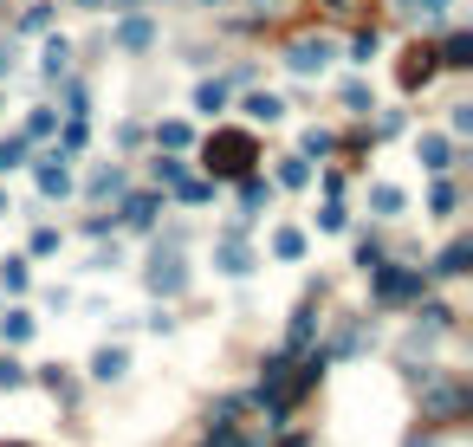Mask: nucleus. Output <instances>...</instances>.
I'll use <instances>...</instances> for the list:
<instances>
[{
  "mask_svg": "<svg viewBox=\"0 0 473 447\" xmlns=\"http://www.w3.org/2000/svg\"><path fill=\"white\" fill-rule=\"evenodd\" d=\"M208 169L214 176H246V169H254V136H246V130L208 136Z\"/></svg>",
  "mask_w": 473,
  "mask_h": 447,
  "instance_id": "1",
  "label": "nucleus"
},
{
  "mask_svg": "<svg viewBox=\"0 0 473 447\" xmlns=\"http://www.w3.org/2000/svg\"><path fill=\"white\" fill-rule=\"evenodd\" d=\"M434 46H408V59H402V85L415 91V85H428V78H434Z\"/></svg>",
  "mask_w": 473,
  "mask_h": 447,
  "instance_id": "2",
  "label": "nucleus"
},
{
  "mask_svg": "<svg viewBox=\"0 0 473 447\" xmlns=\"http://www.w3.org/2000/svg\"><path fill=\"white\" fill-rule=\"evenodd\" d=\"M324 59H331L324 39H298V46H292V72H318Z\"/></svg>",
  "mask_w": 473,
  "mask_h": 447,
  "instance_id": "3",
  "label": "nucleus"
},
{
  "mask_svg": "<svg viewBox=\"0 0 473 447\" xmlns=\"http://www.w3.org/2000/svg\"><path fill=\"white\" fill-rule=\"evenodd\" d=\"M150 39H156V26H150V20H124V26H117V46H124V52H143Z\"/></svg>",
  "mask_w": 473,
  "mask_h": 447,
  "instance_id": "4",
  "label": "nucleus"
},
{
  "mask_svg": "<svg viewBox=\"0 0 473 447\" xmlns=\"http://www.w3.org/2000/svg\"><path fill=\"white\" fill-rule=\"evenodd\" d=\"M434 59H441V65H473V39H467V33H448V46H441Z\"/></svg>",
  "mask_w": 473,
  "mask_h": 447,
  "instance_id": "5",
  "label": "nucleus"
},
{
  "mask_svg": "<svg viewBox=\"0 0 473 447\" xmlns=\"http://www.w3.org/2000/svg\"><path fill=\"white\" fill-rule=\"evenodd\" d=\"M246 110H254L260 124H280V117H286V104L272 98V91H260V98H246Z\"/></svg>",
  "mask_w": 473,
  "mask_h": 447,
  "instance_id": "6",
  "label": "nucleus"
},
{
  "mask_svg": "<svg viewBox=\"0 0 473 447\" xmlns=\"http://www.w3.org/2000/svg\"><path fill=\"white\" fill-rule=\"evenodd\" d=\"M39 188H46V194H65V156H52L46 169H39Z\"/></svg>",
  "mask_w": 473,
  "mask_h": 447,
  "instance_id": "7",
  "label": "nucleus"
},
{
  "mask_svg": "<svg viewBox=\"0 0 473 447\" xmlns=\"http://www.w3.org/2000/svg\"><path fill=\"white\" fill-rule=\"evenodd\" d=\"M434 272H448V279H454V272H467V240H454L448 254H441V266H434Z\"/></svg>",
  "mask_w": 473,
  "mask_h": 447,
  "instance_id": "8",
  "label": "nucleus"
},
{
  "mask_svg": "<svg viewBox=\"0 0 473 447\" xmlns=\"http://www.w3.org/2000/svg\"><path fill=\"white\" fill-rule=\"evenodd\" d=\"M150 214H156V202H150V194H136V202L124 208V220H130V228H150Z\"/></svg>",
  "mask_w": 473,
  "mask_h": 447,
  "instance_id": "9",
  "label": "nucleus"
},
{
  "mask_svg": "<svg viewBox=\"0 0 473 447\" xmlns=\"http://www.w3.org/2000/svg\"><path fill=\"white\" fill-rule=\"evenodd\" d=\"M422 162L428 169H448V143H441V136H422Z\"/></svg>",
  "mask_w": 473,
  "mask_h": 447,
  "instance_id": "10",
  "label": "nucleus"
},
{
  "mask_svg": "<svg viewBox=\"0 0 473 447\" xmlns=\"http://www.w3.org/2000/svg\"><path fill=\"white\" fill-rule=\"evenodd\" d=\"M272 254H280V260H298V254H305V234H292V228H286L280 240H272Z\"/></svg>",
  "mask_w": 473,
  "mask_h": 447,
  "instance_id": "11",
  "label": "nucleus"
},
{
  "mask_svg": "<svg viewBox=\"0 0 473 447\" xmlns=\"http://www.w3.org/2000/svg\"><path fill=\"white\" fill-rule=\"evenodd\" d=\"M220 272H234V279L246 272V254H240V246H234V240H228V246H220Z\"/></svg>",
  "mask_w": 473,
  "mask_h": 447,
  "instance_id": "12",
  "label": "nucleus"
},
{
  "mask_svg": "<svg viewBox=\"0 0 473 447\" xmlns=\"http://www.w3.org/2000/svg\"><path fill=\"white\" fill-rule=\"evenodd\" d=\"M350 59H357V65H370V59H376V33H357V46H350Z\"/></svg>",
  "mask_w": 473,
  "mask_h": 447,
  "instance_id": "13",
  "label": "nucleus"
},
{
  "mask_svg": "<svg viewBox=\"0 0 473 447\" xmlns=\"http://www.w3.org/2000/svg\"><path fill=\"white\" fill-rule=\"evenodd\" d=\"M20 156H26V136H13V143H0V169H20Z\"/></svg>",
  "mask_w": 473,
  "mask_h": 447,
  "instance_id": "14",
  "label": "nucleus"
},
{
  "mask_svg": "<svg viewBox=\"0 0 473 447\" xmlns=\"http://www.w3.org/2000/svg\"><path fill=\"white\" fill-rule=\"evenodd\" d=\"M65 59H72L65 39H52V46H46V72H65Z\"/></svg>",
  "mask_w": 473,
  "mask_h": 447,
  "instance_id": "15",
  "label": "nucleus"
},
{
  "mask_svg": "<svg viewBox=\"0 0 473 447\" xmlns=\"http://www.w3.org/2000/svg\"><path fill=\"white\" fill-rule=\"evenodd\" d=\"M26 376H20V363H7V357H0V389H20Z\"/></svg>",
  "mask_w": 473,
  "mask_h": 447,
  "instance_id": "16",
  "label": "nucleus"
},
{
  "mask_svg": "<svg viewBox=\"0 0 473 447\" xmlns=\"http://www.w3.org/2000/svg\"><path fill=\"white\" fill-rule=\"evenodd\" d=\"M331 7H350V0H331Z\"/></svg>",
  "mask_w": 473,
  "mask_h": 447,
  "instance_id": "17",
  "label": "nucleus"
},
{
  "mask_svg": "<svg viewBox=\"0 0 473 447\" xmlns=\"http://www.w3.org/2000/svg\"><path fill=\"white\" fill-rule=\"evenodd\" d=\"M78 7H91V0H78Z\"/></svg>",
  "mask_w": 473,
  "mask_h": 447,
  "instance_id": "18",
  "label": "nucleus"
}]
</instances>
